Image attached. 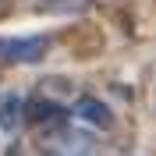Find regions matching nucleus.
Returning <instances> with one entry per match:
<instances>
[{"instance_id":"f257e3e1","label":"nucleus","mask_w":156,"mask_h":156,"mask_svg":"<svg viewBox=\"0 0 156 156\" xmlns=\"http://www.w3.org/2000/svg\"><path fill=\"white\" fill-rule=\"evenodd\" d=\"M46 36H29V39H4L0 43V57L11 64H36L46 53Z\"/></svg>"},{"instance_id":"f03ea898","label":"nucleus","mask_w":156,"mask_h":156,"mask_svg":"<svg viewBox=\"0 0 156 156\" xmlns=\"http://www.w3.org/2000/svg\"><path fill=\"white\" fill-rule=\"evenodd\" d=\"M21 110H25V103H21L18 92H7V96H0V128H7V131H14L21 121Z\"/></svg>"},{"instance_id":"7ed1b4c3","label":"nucleus","mask_w":156,"mask_h":156,"mask_svg":"<svg viewBox=\"0 0 156 156\" xmlns=\"http://www.w3.org/2000/svg\"><path fill=\"white\" fill-rule=\"evenodd\" d=\"M75 114L78 117H85V121H92V124H99V128H107L110 124V110L99 103V99H92V96H82L75 103Z\"/></svg>"},{"instance_id":"20e7f679","label":"nucleus","mask_w":156,"mask_h":156,"mask_svg":"<svg viewBox=\"0 0 156 156\" xmlns=\"http://www.w3.org/2000/svg\"><path fill=\"white\" fill-rule=\"evenodd\" d=\"M32 117H36V121H60L64 114H60L53 103H43V99H39L36 107H32Z\"/></svg>"}]
</instances>
